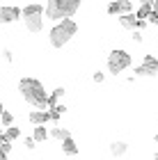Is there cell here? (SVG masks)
<instances>
[{
  "mask_svg": "<svg viewBox=\"0 0 158 160\" xmlns=\"http://www.w3.org/2000/svg\"><path fill=\"white\" fill-rule=\"evenodd\" d=\"M18 92L25 98L28 105H32V110H51V94L44 89V85L37 78H21L18 80Z\"/></svg>",
  "mask_w": 158,
  "mask_h": 160,
  "instance_id": "1",
  "label": "cell"
},
{
  "mask_svg": "<svg viewBox=\"0 0 158 160\" xmlns=\"http://www.w3.org/2000/svg\"><path fill=\"white\" fill-rule=\"evenodd\" d=\"M76 32H78V23L74 18H64V21H60V23H55L51 28V34H48L51 46L53 48H62L67 41H71L76 37Z\"/></svg>",
  "mask_w": 158,
  "mask_h": 160,
  "instance_id": "2",
  "label": "cell"
},
{
  "mask_svg": "<svg viewBox=\"0 0 158 160\" xmlns=\"http://www.w3.org/2000/svg\"><path fill=\"white\" fill-rule=\"evenodd\" d=\"M78 9H80V0H51V2H46L44 14L60 23L64 18H71Z\"/></svg>",
  "mask_w": 158,
  "mask_h": 160,
  "instance_id": "3",
  "label": "cell"
},
{
  "mask_svg": "<svg viewBox=\"0 0 158 160\" xmlns=\"http://www.w3.org/2000/svg\"><path fill=\"white\" fill-rule=\"evenodd\" d=\"M131 64H133V60H131V55H128L126 50L115 48V50H110V55H108V73L119 76V73H124Z\"/></svg>",
  "mask_w": 158,
  "mask_h": 160,
  "instance_id": "4",
  "label": "cell"
},
{
  "mask_svg": "<svg viewBox=\"0 0 158 160\" xmlns=\"http://www.w3.org/2000/svg\"><path fill=\"white\" fill-rule=\"evenodd\" d=\"M21 16H23V7H16V5L0 7V23H16Z\"/></svg>",
  "mask_w": 158,
  "mask_h": 160,
  "instance_id": "5",
  "label": "cell"
},
{
  "mask_svg": "<svg viewBox=\"0 0 158 160\" xmlns=\"http://www.w3.org/2000/svg\"><path fill=\"white\" fill-rule=\"evenodd\" d=\"M108 14L110 16H126V14H135L131 2H108Z\"/></svg>",
  "mask_w": 158,
  "mask_h": 160,
  "instance_id": "6",
  "label": "cell"
},
{
  "mask_svg": "<svg viewBox=\"0 0 158 160\" xmlns=\"http://www.w3.org/2000/svg\"><path fill=\"white\" fill-rule=\"evenodd\" d=\"M28 119H30V123H32L34 128H37V126H44L46 121H51V112H44V110H32Z\"/></svg>",
  "mask_w": 158,
  "mask_h": 160,
  "instance_id": "7",
  "label": "cell"
},
{
  "mask_svg": "<svg viewBox=\"0 0 158 160\" xmlns=\"http://www.w3.org/2000/svg\"><path fill=\"white\" fill-rule=\"evenodd\" d=\"M46 12V5H39V2H30L23 7V18H30V16H44Z\"/></svg>",
  "mask_w": 158,
  "mask_h": 160,
  "instance_id": "8",
  "label": "cell"
},
{
  "mask_svg": "<svg viewBox=\"0 0 158 160\" xmlns=\"http://www.w3.org/2000/svg\"><path fill=\"white\" fill-rule=\"evenodd\" d=\"M23 21H25V30L32 32V34L41 32V28H44V16H30V18H23Z\"/></svg>",
  "mask_w": 158,
  "mask_h": 160,
  "instance_id": "9",
  "label": "cell"
},
{
  "mask_svg": "<svg viewBox=\"0 0 158 160\" xmlns=\"http://www.w3.org/2000/svg\"><path fill=\"white\" fill-rule=\"evenodd\" d=\"M142 67H145V71H147L149 78H154V76L158 73V57H154V55H145V60H142Z\"/></svg>",
  "mask_w": 158,
  "mask_h": 160,
  "instance_id": "10",
  "label": "cell"
},
{
  "mask_svg": "<svg viewBox=\"0 0 158 160\" xmlns=\"http://www.w3.org/2000/svg\"><path fill=\"white\" fill-rule=\"evenodd\" d=\"M135 16H138L140 21L151 18V16H154V2H142V5H140V9L135 12Z\"/></svg>",
  "mask_w": 158,
  "mask_h": 160,
  "instance_id": "11",
  "label": "cell"
},
{
  "mask_svg": "<svg viewBox=\"0 0 158 160\" xmlns=\"http://www.w3.org/2000/svg\"><path fill=\"white\" fill-rule=\"evenodd\" d=\"M126 151H128V144L126 142H110V153L115 158H121V156H126Z\"/></svg>",
  "mask_w": 158,
  "mask_h": 160,
  "instance_id": "12",
  "label": "cell"
},
{
  "mask_svg": "<svg viewBox=\"0 0 158 160\" xmlns=\"http://www.w3.org/2000/svg\"><path fill=\"white\" fill-rule=\"evenodd\" d=\"M119 25L126 28V30H133L135 25H138V16L135 14H126V16H119Z\"/></svg>",
  "mask_w": 158,
  "mask_h": 160,
  "instance_id": "13",
  "label": "cell"
},
{
  "mask_svg": "<svg viewBox=\"0 0 158 160\" xmlns=\"http://www.w3.org/2000/svg\"><path fill=\"white\" fill-rule=\"evenodd\" d=\"M62 151H64L67 156H78V144H76L74 137H69L67 142H62Z\"/></svg>",
  "mask_w": 158,
  "mask_h": 160,
  "instance_id": "14",
  "label": "cell"
},
{
  "mask_svg": "<svg viewBox=\"0 0 158 160\" xmlns=\"http://www.w3.org/2000/svg\"><path fill=\"white\" fill-rule=\"evenodd\" d=\"M51 137H55V140H60V142H67L69 137H71V133L67 128H60V126H55V128H51Z\"/></svg>",
  "mask_w": 158,
  "mask_h": 160,
  "instance_id": "15",
  "label": "cell"
},
{
  "mask_svg": "<svg viewBox=\"0 0 158 160\" xmlns=\"http://www.w3.org/2000/svg\"><path fill=\"white\" fill-rule=\"evenodd\" d=\"M32 137H34V142H44V140L51 137V130H46L44 126H37V128H34V133H32Z\"/></svg>",
  "mask_w": 158,
  "mask_h": 160,
  "instance_id": "16",
  "label": "cell"
},
{
  "mask_svg": "<svg viewBox=\"0 0 158 160\" xmlns=\"http://www.w3.org/2000/svg\"><path fill=\"white\" fill-rule=\"evenodd\" d=\"M48 112H51V121H60V117L67 112V108H64V105H53Z\"/></svg>",
  "mask_w": 158,
  "mask_h": 160,
  "instance_id": "17",
  "label": "cell"
},
{
  "mask_svg": "<svg viewBox=\"0 0 158 160\" xmlns=\"http://www.w3.org/2000/svg\"><path fill=\"white\" fill-rule=\"evenodd\" d=\"M0 123H3V128L7 130V128H12L14 126V114L9 112V110H5L3 112V117H0Z\"/></svg>",
  "mask_w": 158,
  "mask_h": 160,
  "instance_id": "18",
  "label": "cell"
},
{
  "mask_svg": "<svg viewBox=\"0 0 158 160\" xmlns=\"http://www.w3.org/2000/svg\"><path fill=\"white\" fill-rule=\"evenodd\" d=\"M18 137H21V130L16 126H12V128L5 130V142H14V140H18Z\"/></svg>",
  "mask_w": 158,
  "mask_h": 160,
  "instance_id": "19",
  "label": "cell"
},
{
  "mask_svg": "<svg viewBox=\"0 0 158 160\" xmlns=\"http://www.w3.org/2000/svg\"><path fill=\"white\" fill-rule=\"evenodd\" d=\"M64 96V89H62V87H55V89L51 92V108L53 105H60V98Z\"/></svg>",
  "mask_w": 158,
  "mask_h": 160,
  "instance_id": "20",
  "label": "cell"
},
{
  "mask_svg": "<svg viewBox=\"0 0 158 160\" xmlns=\"http://www.w3.org/2000/svg\"><path fill=\"white\" fill-rule=\"evenodd\" d=\"M23 147H25V149H34V147H37L34 137H23Z\"/></svg>",
  "mask_w": 158,
  "mask_h": 160,
  "instance_id": "21",
  "label": "cell"
},
{
  "mask_svg": "<svg viewBox=\"0 0 158 160\" xmlns=\"http://www.w3.org/2000/svg\"><path fill=\"white\" fill-rule=\"evenodd\" d=\"M133 76H138V78H149V76H147V71H145V67H142V64H140V67H135V71H133Z\"/></svg>",
  "mask_w": 158,
  "mask_h": 160,
  "instance_id": "22",
  "label": "cell"
},
{
  "mask_svg": "<svg viewBox=\"0 0 158 160\" xmlns=\"http://www.w3.org/2000/svg\"><path fill=\"white\" fill-rule=\"evenodd\" d=\"M0 151H3V153L7 156V153L12 151V142H3V144H0Z\"/></svg>",
  "mask_w": 158,
  "mask_h": 160,
  "instance_id": "23",
  "label": "cell"
},
{
  "mask_svg": "<svg viewBox=\"0 0 158 160\" xmlns=\"http://www.w3.org/2000/svg\"><path fill=\"white\" fill-rule=\"evenodd\" d=\"M92 80H94V82H103V80H105V73H101V71H96V73L92 76Z\"/></svg>",
  "mask_w": 158,
  "mask_h": 160,
  "instance_id": "24",
  "label": "cell"
},
{
  "mask_svg": "<svg viewBox=\"0 0 158 160\" xmlns=\"http://www.w3.org/2000/svg\"><path fill=\"white\" fill-rule=\"evenodd\" d=\"M3 60H5V62H12V60H14V55L9 53V50H3Z\"/></svg>",
  "mask_w": 158,
  "mask_h": 160,
  "instance_id": "25",
  "label": "cell"
},
{
  "mask_svg": "<svg viewBox=\"0 0 158 160\" xmlns=\"http://www.w3.org/2000/svg\"><path fill=\"white\" fill-rule=\"evenodd\" d=\"M133 41H135V43H142V32L135 30V32H133Z\"/></svg>",
  "mask_w": 158,
  "mask_h": 160,
  "instance_id": "26",
  "label": "cell"
},
{
  "mask_svg": "<svg viewBox=\"0 0 158 160\" xmlns=\"http://www.w3.org/2000/svg\"><path fill=\"white\" fill-rule=\"evenodd\" d=\"M145 25H147V23H145V21H140V18H138V25H135V30H138V32H140V30H142V28H145Z\"/></svg>",
  "mask_w": 158,
  "mask_h": 160,
  "instance_id": "27",
  "label": "cell"
},
{
  "mask_svg": "<svg viewBox=\"0 0 158 160\" xmlns=\"http://www.w3.org/2000/svg\"><path fill=\"white\" fill-rule=\"evenodd\" d=\"M149 21H151V23H154V25H158V12H154V16H151V18H149Z\"/></svg>",
  "mask_w": 158,
  "mask_h": 160,
  "instance_id": "28",
  "label": "cell"
},
{
  "mask_svg": "<svg viewBox=\"0 0 158 160\" xmlns=\"http://www.w3.org/2000/svg\"><path fill=\"white\" fill-rule=\"evenodd\" d=\"M0 142H5V128H0Z\"/></svg>",
  "mask_w": 158,
  "mask_h": 160,
  "instance_id": "29",
  "label": "cell"
},
{
  "mask_svg": "<svg viewBox=\"0 0 158 160\" xmlns=\"http://www.w3.org/2000/svg\"><path fill=\"white\" fill-rule=\"evenodd\" d=\"M0 160H7V156L3 153V151H0Z\"/></svg>",
  "mask_w": 158,
  "mask_h": 160,
  "instance_id": "30",
  "label": "cell"
},
{
  "mask_svg": "<svg viewBox=\"0 0 158 160\" xmlns=\"http://www.w3.org/2000/svg\"><path fill=\"white\" fill-rule=\"evenodd\" d=\"M3 112H5V108H3V103H0V117H3Z\"/></svg>",
  "mask_w": 158,
  "mask_h": 160,
  "instance_id": "31",
  "label": "cell"
},
{
  "mask_svg": "<svg viewBox=\"0 0 158 160\" xmlns=\"http://www.w3.org/2000/svg\"><path fill=\"white\" fill-rule=\"evenodd\" d=\"M156 142H158V130H156Z\"/></svg>",
  "mask_w": 158,
  "mask_h": 160,
  "instance_id": "32",
  "label": "cell"
},
{
  "mask_svg": "<svg viewBox=\"0 0 158 160\" xmlns=\"http://www.w3.org/2000/svg\"><path fill=\"white\" fill-rule=\"evenodd\" d=\"M154 160H158V153H156V156H154Z\"/></svg>",
  "mask_w": 158,
  "mask_h": 160,
  "instance_id": "33",
  "label": "cell"
}]
</instances>
